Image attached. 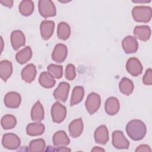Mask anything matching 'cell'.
Masks as SVG:
<instances>
[{
  "label": "cell",
  "mask_w": 152,
  "mask_h": 152,
  "mask_svg": "<svg viewBox=\"0 0 152 152\" xmlns=\"http://www.w3.org/2000/svg\"><path fill=\"white\" fill-rule=\"evenodd\" d=\"M151 1H132L133 2H137V3H145V2H150Z\"/></svg>",
  "instance_id": "f35d334b"
},
{
  "label": "cell",
  "mask_w": 152,
  "mask_h": 152,
  "mask_svg": "<svg viewBox=\"0 0 152 152\" xmlns=\"http://www.w3.org/2000/svg\"><path fill=\"white\" fill-rule=\"evenodd\" d=\"M71 34V28L69 24L65 22H60L58 25L57 36L61 40L68 39Z\"/></svg>",
  "instance_id": "4316f807"
},
{
  "label": "cell",
  "mask_w": 152,
  "mask_h": 152,
  "mask_svg": "<svg viewBox=\"0 0 152 152\" xmlns=\"http://www.w3.org/2000/svg\"><path fill=\"white\" fill-rule=\"evenodd\" d=\"M112 144L117 149H127L129 146V142L121 131L117 130L112 133Z\"/></svg>",
  "instance_id": "52a82bcc"
},
{
  "label": "cell",
  "mask_w": 152,
  "mask_h": 152,
  "mask_svg": "<svg viewBox=\"0 0 152 152\" xmlns=\"http://www.w3.org/2000/svg\"><path fill=\"white\" fill-rule=\"evenodd\" d=\"M84 90L82 86H76L74 88L71 97L70 105L74 106L80 103L84 97Z\"/></svg>",
  "instance_id": "83f0119b"
},
{
  "label": "cell",
  "mask_w": 152,
  "mask_h": 152,
  "mask_svg": "<svg viewBox=\"0 0 152 152\" xmlns=\"http://www.w3.org/2000/svg\"><path fill=\"white\" fill-rule=\"evenodd\" d=\"M136 152H142V151H145V152H151V150L149 145L147 144H142L139 145L135 150Z\"/></svg>",
  "instance_id": "e575fe53"
},
{
  "label": "cell",
  "mask_w": 152,
  "mask_h": 152,
  "mask_svg": "<svg viewBox=\"0 0 152 152\" xmlns=\"http://www.w3.org/2000/svg\"><path fill=\"white\" fill-rule=\"evenodd\" d=\"M91 151H104V150L99 147H94L91 150Z\"/></svg>",
  "instance_id": "74e56055"
},
{
  "label": "cell",
  "mask_w": 152,
  "mask_h": 152,
  "mask_svg": "<svg viewBox=\"0 0 152 152\" xmlns=\"http://www.w3.org/2000/svg\"><path fill=\"white\" fill-rule=\"evenodd\" d=\"M142 82L145 85L150 86L152 84V69L151 68L146 70L142 78Z\"/></svg>",
  "instance_id": "836d02e7"
},
{
  "label": "cell",
  "mask_w": 152,
  "mask_h": 152,
  "mask_svg": "<svg viewBox=\"0 0 152 152\" xmlns=\"http://www.w3.org/2000/svg\"><path fill=\"white\" fill-rule=\"evenodd\" d=\"M38 7L40 14L45 18L54 17L56 14L55 5L50 0H40Z\"/></svg>",
  "instance_id": "3957f363"
},
{
  "label": "cell",
  "mask_w": 152,
  "mask_h": 152,
  "mask_svg": "<svg viewBox=\"0 0 152 152\" xmlns=\"http://www.w3.org/2000/svg\"><path fill=\"white\" fill-rule=\"evenodd\" d=\"M70 86L66 82H61L58 87L53 91V95L55 99L59 102H65L67 98Z\"/></svg>",
  "instance_id": "9c48e42d"
},
{
  "label": "cell",
  "mask_w": 152,
  "mask_h": 152,
  "mask_svg": "<svg viewBox=\"0 0 152 152\" xmlns=\"http://www.w3.org/2000/svg\"><path fill=\"white\" fill-rule=\"evenodd\" d=\"M1 124L4 129H10L14 128L17 124V120L14 116L12 115H4L1 121Z\"/></svg>",
  "instance_id": "f546056e"
},
{
  "label": "cell",
  "mask_w": 152,
  "mask_h": 152,
  "mask_svg": "<svg viewBox=\"0 0 152 152\" xmlns=\"http://www.w3.org/2000/svg\"><path fill=\"white\" fill-rule=\"evenodd\" d=\"M21 102V96L19 93L15 91L8 93L4 97V104L8 108L15 109L18 107Z\"/></svg>",
  "instance_id": "7c38bea8"
},
{
  "label": "cell",
  "mask_w": 152,
  "mask_h": 152,
  "mask_svg": "<svg viewBox=\"0 0 152 152\" xmlns=\"http://www.w3.org/2000/svg\"><path fill=\"white\" fill-rule=\"evenodd\" d=\"M11 42L14 50H18L24 46L26 43V38L21 30H14L11 34Z\"/></svg>",
  "instance_id": "5bb4252c"
},
{
  "label": "cell",
  "mask_w": 152,
  "mask_h": 152,
  "mask_svg": "<svg viewBox=\"0 0 152 152\" xmlns=\"http://www.w3.org/2000/svg\"><path fill=\"white\" fill-rule=\"evenodd\" d=\"M48 72L54 78L59 79L63 75V67L59 65L50 64L48 68Z\"/></svg>",
  "instance_id": "1f68e13d"
},
{
  "label": "cell",
  "mask_w": 152,
  "mask_h": 152,
  "mask_svg": "<svg viewBox=\"0 0 152 152\" xmlns=\"http://www.w3.org/2000/svg\"><path fill=\"white\" fill-rule=\"evenodd\" d=\"M36 68L33 64L27 65L22 70L21 75L22 79L27 83H30L34 80L36 76Z\"/></svg>",
  "instance_id": "e0dca14e"
},
{
  "label": "cell",
  "mask_w": 152,
  "mask_h": 152,
  "mask_svg": "<svg viewBox=\"0 0 152 152\" xmlns=\"http://www.w3.org/2000/svg\"><path fill=\"white\" fill-rule=\"evenodd\" d=\"M126 131L128 135L132 140L139 141L145 137L147 129L142 121L138 119H134L127 124Z\"/></svg>",
  "instance_id": "6da1fadb"
},
{
  "label": "cell",
  "mask_w": 152,
  "mask_h": 152,
  "mask_svg": "<svg viewBox=\"0 0 152 152\" xmlns=\"http://www.w3.org/2000/svg\"><path fill=\"white\" fill-rule=\"evenodd\" d=\"M134 34L136 39L146 42L150 38L151 29L149 26L146 25L137 26L134 29Z\"/></svg>",
  "instance_id": "2e32d148"
},
{
  "label": "cell",
  "mask_w": 152,
  "mask_h": 152,
  "mask_svg": "<svg viewBox=\"0 0 152 152\" xmlns=\"http://www.w3.org/2000/svg\"><path fill=\"white\" fill-rule=\"evenodd\" d=\"M32 56V50L30 46H26L18 52L15 55L17 61L20 64H24L27 62Z\"/></svg>",
  "instance_id": "cb8c5ba5"
},
{
  "label": "cell",
  "mask_w": 152,
  "mask_h": 152,
  "mask_svg": "<svg viewBox=\"0 0 152 152\" xmlns=\"http://www.w3.org/2000/svg\"><path fill=\"white\" fill-rule=\"evenodd\" d=\"M40 84L46 88H50L55 84V80L48 72H43L40 74L39 78Z\"/></svg>",
  "instance_id": "d4e9b609"
},
{
  "label": "cell",
  "mask_w": 152,
  "mask_h": 152,
  "mask_svg": "<svg viewBox=\"0 0 152 152\" xmlns=\"http://www.w3.org/2000/svg\"><path fill=\"white\" fill-rule=\"evenodd\" d=\"M65 78L68 80H73L76 77L75 68V66L72 64H69L66 65L65 71Z\"/></svg>",
  "instance_id": "d6a6232c"
},
{
  "label": "cell",
  "mask_w": 152,
  "mask_h": 152,
  "mask_svg": "<svg viewBox=\"0 0 152 152\" xmlns=\"http://www.w3.org/2000/svg\"><path fill=\"white\" fill-rule=\"evenodd\" d=\"M2 144L5 148L15 150L20 147L21 140L16 134L13 133H7L3 135Z\"/></svg>",
  "instance_id": "8992f818"
},
{
  "label": "cell",
  "mask_w": 152,
  "mask_h": 152,
  "mask_svg": "<svg viewBox=\"0 0 152 152\" xmlns=\"http://www.w3.org/2000/svg\"><path fill=\"white\" fill-rule=\"evenodd\" d=\"M67 48L66 46L62 43L57 44L52 52V59L57 63L63 62L67 56Z\"/></svg>",
  "instance_id": "30bf717a"
},
{
  "label": "cell",
  "mask_w": 152,
  "mask_h": 152,
  "mask_svg": "<svg viewBox=\"0 0 152 152\" xmlns=\"http://www.w3.org/2000/svg\"><path fill=\"white\" fill-rule=\"evenodd\" d=\"M55 28V23L51 20L42 21L40 26L41 37L43 40H48L53 34Z\"/></svg>",
  "instance_id": "4fadbf2b"
},
{
  "label": "cell",
  "mask_w": 152,
  "mask_h": 152,
  "mask_svg": "<svg viewBox=\"0 0 152 152\" xmlns=\"http://www.w3.org/2000/svg\"><path fill=\"white\" fill-rule=\"evenodd\" d=\"M66 115V107L59 102H56L51 108V116L53 121L59 124L65 119Z\"/></svg>",
  "instance_id": "5b68a950"
},
{
  "label": "cell",
  "mask_w": 152,
  "mask_h": 152,
  "mask_svg": "<svg viewBox=\"0 0 152 152\" xmlns=\"http://www.w3.org/2000/svg\"><path fill=\"white\" fill-rule=\"evenodd\" d=\"M119 100L115 97L108 98L105 102L104 109L106 112L109 115H116L119 112Z\"/></svg>",
  "instance_id": "ac0fdd59"
},
{
  "label": "cell",
  "mask_w": 152,
  "mask_h": 152,
  "mask_svg": "<svg viewBox=\"0 0 152 152\" xmlns=\"http://www.w3.org/2000/svg\"><path fill=\"white\" fill-rule=\"evenodd\" d=\"M122 46L126 53H132L137 51L138 43L135 37L127 36L122 40Z\"/></svg>",
  "instance_id": "8fae6325"
},
{
  "label": "cell",
  "mask_w": 152,
  "mask_h": 152,
  "mask_svg": "<svg viewBox=\"0 0 152 152\" xmlns=\"http://www.w3.org/2000/svg\"><path fill=\"white\" fill-rule=\"evenodd\" d=\"M95 142L99 144H106L109 140V132L105 125H100L94 131V134Z\"/></svg>",
  "instance_id": "9a60e30c"
},
{
  "label": "cell",
  "mask_w": 152,
  "mask_h": 152,
  "mask_svg": "<svg viewBox=\"0 0 152 152\" xmlns=\"http://www.w3.org/2000/svg\"><path fill=\"white\" fill-rule=\"evenodd\" d=\"M12 73V63L8 60H2L0 62V77L6 81Z\"/></svg>",
  "instance_id": "7402d4cb"
},
{
  "label": "cell",
  "mask_w": 152,
  "mask_h": 152,
  "mask_svg": "<svg viewBox=\"0 0 152 152\" xmlns=\"http://www.w3.org/2000/svg\"><path fill=\"white\" fill-rule=\"evenodd\" d=\"M119 87L121 92L126 96L130 95L133 92L134 88L133 82L126 77H124L121 79Z\"/></svg>",
  "instance_id": "484cf974"
},
{
  "label": "cell",
  "mask_w": 152,
  "mask_h": 152,
  "mask_svg": "<svg viewBox=\"0 0 152 152\" xmlns=\"http://www.w3.org/2000/svg\"><path fill=\"white\" fill-rule=\"evenodd\" d=\"M46 146L44 140L42 138L31 141L29 144V151L31 152H42L45 150Z\"/></svg>",
  "instance_id": "4dcf8cb0"
},
{
  "label": "cell",
  "mask_w": 152,
  "mask_h": 152,
  "mask_svg": "<svg viewBox=\"0 0 152 152\" xmlns=\"http://www.w3.org/2000/svg\"><path fill=\"white\" fill-rule=\"evenodd\" d=\"M70 140L64 131H58L53 137V145L57 147L66 146L69 144Z\"/></svg>",
  "instance_id": "ffe728a7"
},
{
  "label": "cell",
  "mask_w": 152,
  "mask_h": 152,
  "mask_svg": "<svg viewBox=\"0 0 152 152\" xmlns=\"http://www.w3.org/2000/svg\"><path fill=\"white\" fill-rule=\"evenodd\" d=\"M34 5L32 1L24 0L22 1L19 5V11L24 16L30 15L34 11Z\"/></svg>",
  "instance_id": "f1b7e54d"
},
{
  "label": "cell",
  "mask_w": 152,
  "mask_h": 152,
  "mask_svg": "<svg viewBox=\"0 0 152 152\" xmlns=\"http://www.w3.org/2000/svg\"><path fill=\"white\" fill-rule=\"evenodd\" d=\"M45 130V125L40 122L30 123L26 127L27 134L30 136L40 135L44 132Z\"/></svg>",
  "instance_id": "44dd1931"
},
{
  "label": "cell",
  "mask_w": 152,
  "mask_h": 152,
  "mask_svg": "<svg viewBox=\"0 0 152 152\" xmlns=\"http://www.w3.org/2000/svg\"><path fill=\"white\" fill-rule=\"evenodd\" d=\"M56 150V151H71V150L69 148H68L65 147V146H64V147H59Z\"/></svg>",
  "instance_id": "8d00e7d4"
},
{
  "label": "cell",
  "mask_w": 152,
  "mask_h": 152,
  "mask_svg": "<svg viewBox=\"0 0 152 152\" xmlns=\"http://www.w3.org/2000/svg\"><path fill=\"white\" fill-rule=\"evenodd\" d=\"M0 3L4 6L7 7L8 8H11L13 5L12 0H0Z\"/></svg>",
  "instance_id": "d590c367"
},
{
  "label": "cell",
  "mask_w": 152,
  "mask_h": 152,
  "mask_svg": "<svg viewBox=\"0 0 152 152\" xmlns=\"http://www.w3.org/2000/svg\"><path fill=\"white\" fill-rule=\"evenodd\" d=\"M69 132L72 138L78 137L83 131V122L81 118L72 121L69 125Z\"/></svg>",
  "instance_id": "d6986e66"
},
{
  "label": "cell",
  "mask_w": 152,
  "mask_h": 152,
  "mask_svg": "<svg viewBox=\"0 0 152 152\" xmlns=\"http://www.w3.org/2000/svg\"><path fill=\"white\" fill-rule=\"evenodd\" d=\"M101 103L100 96L94 92L90 93L85 103L86 109L90 115H93L98 110Z\"/></svg>",
  "instance_id": "277c9868"
},
{
  "label": "cell",
  "mask_w": 152,
  "mask_h": 152,
  "mask_svg": "<svg viewBox=\"0 0 152 152\" xmlns=\"http://www.w3.org/2000/svg\"><path fill=\"white\" fill-rule=\"evenodd\" d=\"M44 109L40 101H37L33 106L31 110V118L33 121L41 122L44 119Z\"/></svg>",
  "instance_id": "603a6c76"
},
{
  "label": "cell",
  "mask_w": 152,
  "mask_h": 152,
  "mask_svg": "<svg viewBox=\"0 0 152 152\" xmlns=\"http://www.w3.org/2000/svg\"><path fill=\"white\" fill-rule=\"evenodd\" d=\"M127 71L132 76L137 77L142 72V66L138 59L132 57L128 59L126 64Z\"/></svg>",
  "instance_id": "ba28073f"
},
{
  "label": "cell",
  "mask_w": 152,
  "mask_h": 152,
  "mask_svg": "<svg viewBox=\"0 0 152 152\" xmlns=\"http://www.w3.org/2000/svg\"><path fill=\"white\" fill-rule=\"evenodd\" d=\"M134 20L139 23H148L152 16L151 7L148 6H135L132 10Z\"/></svg>",
  "instance_id": "7a4b0ae2"
}]
</instances>
